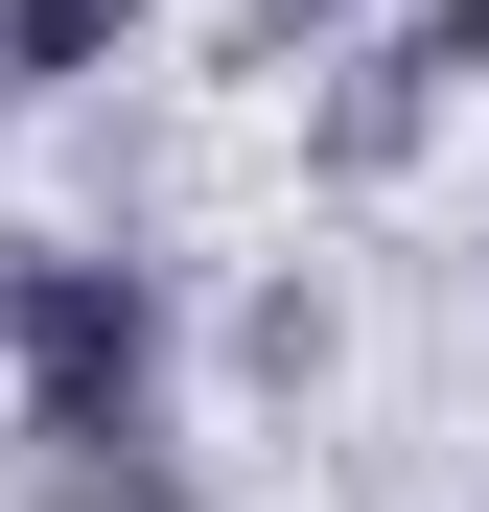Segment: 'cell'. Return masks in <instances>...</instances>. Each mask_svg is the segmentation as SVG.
Segmentation results:
<instances>
[{
    "instance_id": "obj_1",
    "label": "cell",
    "mask_w": 489,
    "mask_h": 512,
    "mask_svg": "<svg viewBox=\"0 0 489 512\" xmlns=\"http://www.w3.org/2000/svg\"><path fill=\"white\" fill-rule=\"evenodd\" d=\"M420 70H489V0H443V24H420Z\"/></svg>"
}]
</instances>
